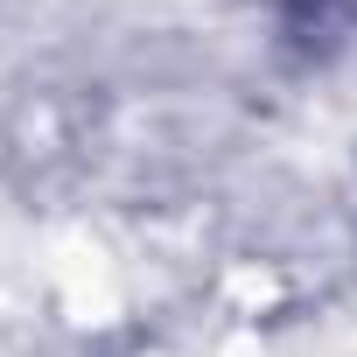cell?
I'll use <instances>...</instances> for the list:
<instances>
[{
	"mask_svg": "<svg viewBox=\"0 0 357 357\" xmlns=\"http://www.w3.org/2000/svg\"><path fill=\"white\" fill-rule=\"evenodd\" d=\"M287 22L294 29H322L329 22V0H287Z\"/></svg>",
	"mask_w": 357,
	"mask_h": 357,
	"instance_id": "1",
	"label": "cell"
}]
</instances>
